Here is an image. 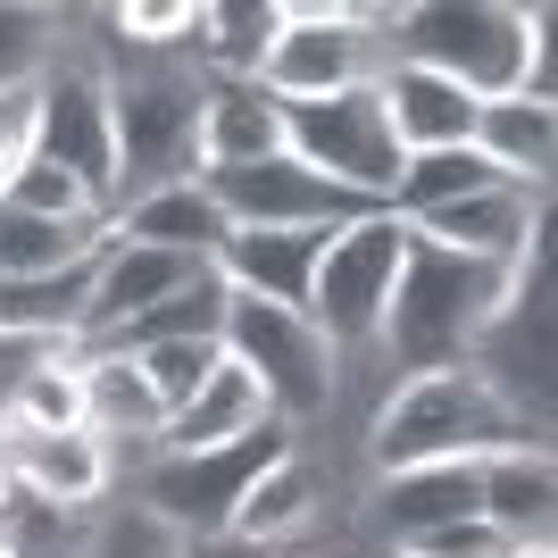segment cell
I'll return each mask as SVG.
<instances>
[{
    "mask_svg": "<svg viewBox=\"0 0 558 558\" xmlns=\"http://www.w3.org/2000/svg\"><path fill=\"white\" fill-rule=\"evenodd\" d=\"M384 59L434 68L475 100H509V93L550 100V9H509V0L384 9Z\"/></svg>",
    "mask_w": 558,
    "mask_h": 558,
    "instance_id": "obj_1",
    "label": "cell"
},
{
    "mask_svg": "<svg viewBox=\"0 0 558 558\" xmlns=\"http://www.w3.org/2000/svg\"><path fill=\"white\" fill-rule=\"evenodd\" d=\"M525 267H534V258H525ZM525 267H484V258H459V251H442V242L409 233L400 276H392V308H384V333H375V342L392 350L409 375L466 367V359H484V333L500 326V308H509Z\"/></svg>",
    "mask_w": 558,
    "mask_h": 558,
    "instance_id": "obj_2",
    "label": "cell"
},
{
    "mask_svg": "<svg viewBox=\"0 0 558 558\" xmlns=\"http://www.w3.org/2000/svg\"><path fill=\"white\" fill-rule=\"evenodd\" d=\"M509 442H542V425L492 384L484 359L466 367H425L375 409V475L392 466H434V459H492Z\"/></svg>",
    "mask_w": 558,
    "mask_h": 558,
    "instance_id": "obj_3",
    "label": "cell"
},
{
    "mask_svg": "<svg viewBox=\"0 0 558 558\" xmlns=\"http://www.w3.org/2000/svg\"><path fill=\"white\" fill-rule=\"evenodd\" d=\"M384 75V9H342V0H283V25L258 59V93L292 100H333Z\"/></svg>",
    "mask_w": 558,
    "mask_h": 558,
    "instance_id": "obj_4",
    "label": "cell"
},
{
    "mask_svg": "<svg viewBox=\"0 0 558 558\" xmlns=\"http://www.w3.org/2000/svg\"><path fill=\"white\" fill-rule=\"evenodd\" d=\"M109 134H117V192L125 201L192 184L201 175V75L150 68L109 84Z\"/></svg>",
    "mask_w": 558,
    "mask_h": 558,
    "instance_id": "obj_5",
    "label": "cell"
},
{
    "mask_svg": "<svg viewBox=\"0 0 558 558\" xmlns=\"http://www.w3.org/2000/svg\"><path fill=\"white\" fill-rule=\"evenodd\" d=\"M400 251H409V226L384 209L350 217V226L326 233V258L308 276V326L326 333V350H367L384 333V308H392V276H400Z\"/></svg>",
    "mask_w": 558,
    "mask_h": 558,
    "instance_id": "obj_6",
    "label": "cell"
},
{
    "mask_svg": "<svg viewBox=\"0 0 558 558\" xmlns=\"http://www.w3.org/2000/svg\"><path fill=\"white\" fill-rule=\"evenodd\" d=\"M276 459H292V425L283 417H267L258 434H242V442H226V450H159L150 484H142V509H159L184 542L226 534L233 509H242V492Z\"/></svg>",
    "mask_w": 558,
    "mask_h": 558,
    "instance_id": "obj_7",
    "label": "cell"
},
{
    "mask_svg": "<svg viewBox=\"0 0 558 558\" xmlns=\"http://www.w3.org/2000/svg\"><path fill=\"white\" fill-rule=\"evenodd\" d=\"M233 367L258 384V400L276 409L283 425L317 417L333 400V350L326 333L308 326L301 308H267V301H226V333H217Z\"/></svg>",
    "mask_w": 558,
    "mask_h": 558,
    "instance_id": "obj_8",
    "label": "cell"
},
{
    "mask_svg": "<svg viewBox=\"0 0 558 558\" xmlns=\"http://www.w3.org/2000/svg\"><path fill=\"white\" fill-rule=\"evenodd\" d=\"M283 150L301 167H317L326 184L375 201V209H384V192H392V175H400V142H392V117L375 100V84L333 93V100H292V109H283Z\"/></svg>",
    "mask_w": 558,
    "mask_h": 558,
    "instance_id": "obj_9",
    "label": "cell"
},
{
    "mask_svg": "<svg viewBox=\"0 0 558 558\" xmlns=\"http://www.w3.org/2000/svg\"><path fill=\"white\" fill-rule=\"evenodd\" d=\"M209 184V201L226 209L233 233H283V226H350V217H367L375 201H359V192L326 184L317 167H301L292 150H276V159H251V167H209L201 175Z\"/></svg>",
    "mask_w": 558,
    "mask_h": 558,
    "instance_id": "obj_10",
    "label": "cell"
},
{
    "mask_svg": "<svg viewBox=\"0 0 558 558\" xmlns=\"http://www.w3.org/2000/svg\"><path fill=\"white\" fill-rule=\"evenodd\" d=\"M34 159L68 167L100 209L117 201V134H109V75L100 68H50L34 84Z\"/></svg>",
    "mask_w": 558,
    "mask_h": 558,
    "instance_id": "obj_11",
    "label": "cell"
},
{
    "mask_svg": "<svg viewBox=\"0 0 558 558\" xmlns=\"http://www.w3.org/2000/svg\"><path fill=\"white\" fill-rule=\"evenodd\" d=\"M409 233H425V242H442L459 258H484V267H525V258H542V192H525V184L466 192L450 209L417 217Z\"/></svg>",
    "mask_w": 558,
    "mask_h": 558,
    "instance_id": "obj_12",
    "label": "cell"
},
{
    "mask_svg": "<svg viewBox=\"0 0 558 558\" xmlns=\"http://www.w3.org/2000/svg\"><path fill=\"white\" fill-rule=\"evenodd\" d=\"M0 459H9V484L43 509H93L109 492V442L100 434H17V425H0Z\"/></svg>",
    "mask_w": 558,
    "mask_h": 558,
    "instance_id": "obj_13",
    "label": "cell"
},
{
    "mask_svg": "<svg viewBox=\"0 0 558 558\" xmlns=\"http://www.w3.org/2000/svg\"><path fill=\"white\" fill-rule=\"evenodd\" d=\"M375 100H384V117H392L400 159H417V150H459V142H475V109H484V100L459 93L450 75L409 68V59H384V75H375Z\"/></svg>",
    "mask_w": 558,
    "mask_h": 558,
    "instance_id": "obj_14",
    "label": "cell"
},
{
    "mask_svg": "<svg viewBox=\"0 0 558 558\" xmlns=\"http://www.w3.org/2000/svg\"><path fill=\"white\" fill-rule=\"evenodd\" d=\"M326 258L317 226H283V233H226L217 276L233 301H267V308H308V276Z\"/></svg>",
    "mask_w": 558,
    "mask_h": 558,
    "instance_id": "obj_15",
    "label": "cell"
},
{
    "mask_svg": "<svg viewBox=\"0 0 558 558\" xmlns=\"http://www.w3.org/2000/svg\"><path fill=\"white\" fill-rule=\"evenodd\" d=\"M459 517H484V459H434V466H392L375 484V525L392 542L434 534V525H459Z\"/></svg>",
    "mask_w": 558,
    "mask_h": 558,
    "instance_id": "obj_16",
    "label": "cell"
},
{
    "mask_svg": "<svg viewBox=\"0 0 558 558\" xmlns=\"http://www.w3.org/2000/svg\"><path fill=\"white\" fill-rule=\"evenodd\" d=\"M484 525H500L509 550H550V525H558L550 442H509L484 459Z\"/></svg>",
    "mask_w": 558,
    "mask_h": 558,
    "instance_id": "obj_17",
    "label": "cell"
},
{
    "mask_svg": "<svg viewBox=\"0 0 558 558\" xmlns=\"http://www.w3.org/2000/svg\"><path fill=\"white\" fill-rule=\"evenodd\" d=\"M192 276H209V267H201V258H175V251H150V242H109L100 267H93V333H84V342L150 317V308L175 301Z\"/></svg>",
    "mask_w": 558,
    "mask_h": 558,
    "instance_id": "obj_18",
    "label": "cell"
},
{
    "mask_svg": "<svg viewBox=\"0 0 558 558\" xmlns=\"http://www.w3.org/2000/svg\"><path fill=\"white\" fill-rule=\"evenodd\" d=\"M283 150V100L258 93L251 75H201V175L251 167Z\"/></svg>",
    "mask_w": 558,
    "mask_h": 558,
    "instance_id": "obj_19",
    "label": "cell"
},
{
    "mask_svg": "<svg viewBox=\"0 0 558 558\" xmlns=\"http://www.w3.org/2000/svg\"><path fill=\"white\" fill-rule=\"evenodd\" d=\"M226 209L209 201V184L192 175V184H167V192H142V201H125V209L109 217V242H150V251H175V258H201V267H217V251H226Z\"/></svg>",
    "mask_w": 558,
    "mask_h": 558,
    "instance_id": "obj_20",
    "label": "cell"
},
{
    "mask_svg": "<svg viewBox=\"0 0 558 558\" xmlns=\"http://www.w3.org/2000/svg\"><path fill=\"white\" fill-rule=\"evenodd\" d=\"M475 150H484L509 184L542 192L558 167V100L542 93H509V100H484L475 109Z\"/></svg>",
    "mask_w": 558,
    "mask_h": 558,
    "instance_id": "obj_21",
    "label": "cell"
},
{
    "mask_svg": "<svg viewBox=\"0 0 558 558\" xmlns=\"http://www.w3.org/2000/svg\"><path fill=\"white\" fill-rule=\"evenodd\" d=\"M267 417H276V409L258 400V384L233 367V359H217L209 384H201L184 409H167L159 450H226V442H242V434H258Z\"/></svg>",
    "mask_w": 558,
    "mask_h": 558,
    "instance_id": "obj_22",
    "label": "cell"
},
{
    "mask_svg": "<svg viewBox=\"0 0 558 558\" xmlns=\"http://www.w3.org/2000/svg\"><path fill=\"white\" fill-rule=\"evenodd\" d=\"M492 184H509V175H500L475 142H459V150H417V159H400L392 192H384V217L417 226V217L450 209V201H466V192H492Z\"/></svg>",
    "mask_w": 558,
    "mask_h": 558,
    "instance_id": "obj_23",
    "label": "cell"
},
{
    "mask_svg": "<svg viewBox=\"0 0 558 558\" xmlns=\"http://www.w3.org/2000/svg\"><path fill=\"white\" fill-rule=\"evenodd\" d=\"M93 267H59V276H25V283H0V326L9 333H50V342H84L93 333Z\"/></svg>",
    "mask_w": 558,
    "mask_h": 558,
    "instance_id": "obj_24",
    "label": "cell"
},
{
    "mask_svg": "<svg viewBox=\"0 0 558 558\" xmlns=\"http://www.w3.org/2000/svg\"><path fill=\"white\" fill-rule=\"evenodd\" d=\"M308 517H317V475H308V459L292 450V459H276L251 492H242V509H233L226 534L242 542V550H276V542L301 534Z\"/></svg>",
    "mask_w": 558,
    "mask_h": 558,
    "instance_id": "obj_25",
    "label": "cell"
},
{
    "mask_svg": "<svg viewBox=\"0 0 558 558\" xmlns=\"http://www.w3.org/2000/svg\"><path fill=\"white\" fill-rule=\"evenodd\" d=\"M84 425H93L100 442H109V434H150V442H159L167 409H159V392L142 384V367L125 350H84Z\"/></svg>",
    "mask_w": 558,
    "mask_h": 558,
    "instance_id": "obj_26",
    "label": "cell"
},
{
    "mask_svg": "<svg viewBox=\"0 0 558 558\" xmlns=\"http://www.w3.org/2000/svg\"><path fill=\"white\" fill-rule=\"evenodd\" d=\"M100 251H109V226H50V217H25L0 201V283L59 276V267H84Z\"/></svg>",
    "mask_w": 558,
    "mask_h": 558,
    "instance_id": "obj_27",
    "label": "cell"
},
{
    "mask_svg": "<svg viewBox=\"0 0 558 558\" xmlns=\"http://www.w3.org/2000/svg\"><path fill=\"white\" fill-rule=\"evenodd\" d=\"M276 25H283V0H201L192 50L209 59V75H258Z\"/></svg>",
    "mask_w": 558,
    "mask_h": 558,
    "instance_id": "obj_28",
    "label": "cell"
},
{
    "mask_svg": "<svg viewBox=\"0 0 558 558\" xmlns=\"http://www.w3.org/2000/svg\"><path fill=\"white\" fill-rule=\"evenodd\" d=\"M0 201H9V209H25V217H50V226H109V209H100L93 192L75 184L68 167L34 159V150H25V167L0 184Z\"/></svg>",
    "mask_w": 558,
    "mask_h": 558,
    "instance_id": "obj_29",
    "label": "cell"
},
{
    "mask_svg": "<svg viewBox=\"0 0 558 558\" xmlns=\"http://www.w3.org/2000/svg\"><path fill=\"white\" fill-rule=\"evenodd\" d=\"M59 59V9L0 0V93H34Z\"/></svg>",
    "mask_w": 558,
    "mask_h": 558,
    "instance_id": "obj_30",
    "label": "cell"
},
{
    "mask_svg": "<svg viewBox=\"0 0 558 558\" xmlns=\"http://www.w3.org/2000/svg\"><path fill=\"white\" fill-rule=\"evenodd\" d=\"M0 425H17V434H93V425H84V350L34 375Z\"/></svg>",
    "mask_w": 558,
    "mask_h": 558,
    "instance_id": "obj_31",
    "label": "cell"
},
{
    "mask_svg": "<svg viewBox=\"0 0 558 558\" xmlns=\"http://www.w3.org/2000/svg\"><path fill=\"white\" fill-rule=\"evenodd\" d=\"M125 359H134L142 384L159 392V409H184V400L217 375V359H226V350H217V342H150V350H125Z\"/></svg>",
    "mask_w": 558,
    "mask_h": 558,
    "instance_id": "obj_32",
    "label": "cell"
},
{
    "mask_svg": "<svg viewBox=\"0 0 558 558\" xmlns=\"http://www.w3.org/2000/svg\"><path fill=\"white\" fill-rule=\"evenodd\" d=\"M84 558H184V534L167 525L159 509H109L93 525V542H84Z\"/></svg>",
    "mask_w": 558,
    "mask_h": 558,
    "instance_id": "obj_33",
    "label": "cell"
},
{
    "mask_svg": "<svg viewBox=\"0 0 558 558\" xmlns=\"http://www.w3.org/2000/svg\"><path fill=\"white\" fill-rule=\"evenodd\" d=\"M117 43H142V50H167V43H192V25H201V0H125L109 9Z\"/></svg>",
    "mask_w": 558,
    "mask_h": 558,
    "instance_id": "obj_34",
    "label": "cell"
},
{
    "mask_svg": "<svg viewBox=\"0 0 558 558\" xmlns=\"http://www.w3.org/2000/svg\"><path fill=\"white\" fill-rule=\"evenodd\" d=\"M400 558H509V534L484 525V517H459V525H434V534H409L392 542Z\"/></svg>",
    "mask_w": 558,
    "mask_h": 558,
    "instance_id": "obj_35",
    "label": "cell"
},
{
    "mask_svg": "<svg viewBox=\"0 0 558 558\" xmlns=\"http://www.w3.org/2000/svg\"><path fill=\"white\" fill-rule=\"evenodd\" d=\"M34 150V93H0V184L25 167Z\"/></svg>",
    "mask_w": 558,
    "mask_h": 558,
    "instance_id": "obj_36",
    "label": "cell"
},
{
    "mask_svg": "<svg viewBox=\"0 0 558 558\" xmlns=\"http://www.w3.org/2000/svg\"><path fill=\"white\" fill-rule=\"evenodd\" d=\"M184 558H267V550H242L233 534H201V542H184Z\"/></svg>",
    "mask_w": 558,
    "mask_h": 558,
    "instance_id": "obj_37",
    "label": "cell"
},
{
    "mask_svg": "<svg viewBox=\"0 0 558 558\" xmlns=\"http://www.w3.org/2000/svg\"><path fill=\"white\" fill-rule=\"evenodd\" d=\"M9 492H17V484H9V459H0V500H9Z\"/></svg>",
    "mask_w": 558,
    "mask_h": 558,
    "instance_id": "obj_38",
    "label": "cell"
},
{
    "mask_svg": "<svg viewBox=\"0 0 558 558\" xmlns=\"http://www.w3.org/2000/svg\"><path fill=\"white\" fill-rule=\"evenodd\" d=\"M509 558H558V550H509Z\"/></svg>",
    "mask_w": 558,
    "mask_h": 558,
    "instance_id": "obj_39",
    "label": "cell"
},
{
    "mask_svg": "<svg viewBox=\"0 0 558 558\" xmlns=\"http://www.w3.org/2000/svg\"><path fill=\"white\" fill-rule=\"evenodd\" d=\"M0 558H17V542H0Z\"/></svg>",
    "mask_w": 558,
    "mask_h": 558,
    "instance_id": "obj_40",
    "label": "cell"
}]
</instances>
